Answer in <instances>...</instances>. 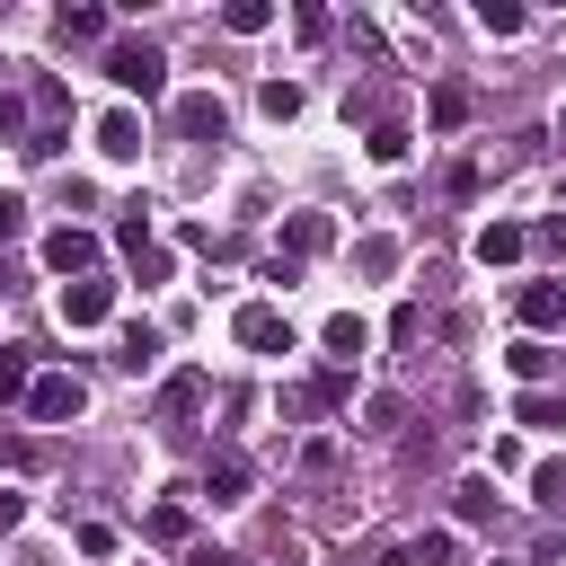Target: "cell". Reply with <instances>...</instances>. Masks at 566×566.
<instances>
[{
  "label": "cell",
  "instance_id": "6da1fadb",
  "mask_svg": "<svg viewBox=\"0 0 566 566\" xmlns=\"http://www.w3.org/2000/svg\"><path fill=\"white\" fill-rule=\"evenodd\" d=\"M106 80L133 88V97H159V88H168V62H159V44L124 35V44H106Z\"/></svg>",
  "mask_w": 566,
  "mask_h": 566
},
{
  "label": "cell",
  "instance_id": "7a4b0ae2",
  "mask_svg": "<svg viewBox=\"0 0 566 566\" xmlns=\"http://www.w3.org/2000/svg\"><path fill=\"white\" fill-rule=\"evenodd\" d=\"M230 336H239L248 354H292V318H283L274 301H248V310L230 318Z\"/></svg>",
  "mask_w": 566,
  "mask_h": 566
},
{
  "label": "cell",
  "instance_id": "3957f363",
  "mask_svg": "<svg viewBox=\"0 0 566 566\" xmlns=\"http://www.w3.org/2000/svg\"><path fill=\"white\" fill-rule=\"evenodd\" d=\"M80 407H88V389H80L71 371H35V389H27V416H35V424H71Z\"/></svg>",
  "mask_w": 566,
  "mask_h": 566
},
{
  "label": "cell",
  "instance_id": "277c9868",
  "mask_svg": "<svg viewBox=\"0 0 566 566\" xmlns=\"http://www.w3.org/2000/svg\"><path fill=\"white\" fill-rule=\"evenodd\" d=\"M44 265H53V274H80V283H88V265H97V230H80V221L44 230Z\"/></svg>",
  "mask_w": 566,
  "mask_h": 566
},
{
  "label": "cell",
  "instance_id": "5b68a950",
  "mask_svg": "<svg viewBox=\"0 0 566 566\" xmlns=\"http://www.w3.org/2000/svg\"><path fill=\"white\" fill-rule=\"evenodd\" d=\"M345 398H354V371H345V363H327L310 389H283V416H318V407H345Z\"/></svg>",
  "mask_w": 566,
  "mask_h": 566
},
{
  "label": "cell",
  "instance_id": "8992f818",
  "mask_svg": "<svg viewBox=\"0 0 566 566\" xmlns=\"http://www.w3.org/2000/svg\"><path fill=\"white\" fill-rule=\"evenodd\" d=\"M203 398H212V380H203V371H168V380H159V398H150V416H159V424H186Z\"/></svg>",
  "mask_w": 566,
  "mask_h": 566
},
{
  "label": "cell",
  "instance_id": "52a82bcc",
  "mask_svg": "<svg viewBox=\"0 0 566 566\" xmlns=\"http://www.w3.org/2000/svg\"><path fill=\"white\" fill-rule=\"evenodd\" d=\"M513 310H522V327H531V336H557V327H566V283H522V292H513Z\"/></svg>",
  "mask_w": 566,
  "mask_h": 566
},
{
  "label": "cell",
  "instance_id": "ba28073f",
  "mask_svg": "<svg viewBox=\"0 0 566 566\" xmlns=\"http://www.w3.org/2000/svg\"><path fill=\"white\" fill-rule=\"evenodd\" d=\"M97 318H115V283H62V327H97Z\"/></svg>",
  "mask_w": 566,
  "mask_h": 566
},
{
  "label": "cell",
  "instance_id": "9c48e42d",
  "mask_svg": "<svg viewBox=\"0 0 566 566\" xmlns=\"http://www.w3.org/2000/svg\"><path fill=\"white\" fill-rule=\"evenodd\" d=\"M327 248H336V221H327V212H292V221H283V256H292V265H301V256H327Z\"/></svg>",
  "mask_w": 566,
  "mask_h": 566
},
{
  "label": "cell",
  "instance_id": "30bf717a",
  "mask_svg": "<svg viewBox=\"0 0 566 566\" xmlns=\"http://www.w3.org/2000/svg\"><path fill=\"white\" fill-rule=\"evenodd\" d=\"M389 566H460V531H416L389 548Z\"/></svg>",
  "mask_w": 566,
  "mask_h": 566
},
{
  "label": "cell",
  "instance_id": "8fae6325",
  "mask_svg": "<svg viewBox=\"0 0 566 566\" xmlns=\"http://www.w3.org/2000/svg\"><path fill=\"white\" fill-rule=\"evenodd\" d=\"M177 133H186V142H221V133H230L221 97H203V88H195V97H177Z\"/></svg>",
  "mask_w": 566,
  "mask_h": 566
},
{
  "label": "cell",
  "instance_id": "7c38bea8",
  "mask_svg": "<svg viewBox=\"0 0 566 566\" xmlns=\"http://www.w3.org/2000/svg\"><path fill=\"white\" fill-rule=\"evenodd\" d=\"M97 150H106V159H142V115H133V106L97 115Z\"/></svg>",
  "mask_w": 566,
  "mask_h": 566
},
{
  "label": "cell",
  "instance_id": "4fadbf2b",
  "mask_svg": "<svg viewBox=\"0 0 566 566\" xmlns=\"http://www.w3.org/2000/svg\"><path fill=\"white\" fill-rule=\"evenodd\" d=\"M424 115H433V133H460V124H469V115H478V97H469V80H442V88H433V106H424Z\"/></svg>",
  "mask_w": 566,
  "mask_h": 566
},
{
  "label": "cell",
  "instance_id": "5bb4252c",
  "mask_svg": "<svg viewBox=\"0 0 566 566\" xmlns=\"http://www.w3.org/2000/svg\"><path fill=\"white\" fill-rule=\"evenodd\" d=\"M522 248H531V230H522V221H486V230H478V265H513Z\"/></svg>",
  "mask_w": 566,
  "mask_h": 566
},
{
  "label": "cell",
  "instance_id": "9a60e30c",
  "mask_svg": "<svg viewBox=\"0 0 566 566\" xmlns=\"http://www.w3.org/2000/svg\"><path fill=\"white\" fill-rule=\"evenodd\" d=\"M142 531H150L159 548H195V513H186V504H150V513H142Z\"/></svg>",
  "mask_w": 566,
  "mask_h": 566
},
{
  "label": "cell",
  "instance_id": "2e32d148",
  "mask_svg": "<svg viewBox=\"0 0 566 566\" xmlns=\"http://www.w3.org/2000/svg\"><path fill=\"white\" fill-rule=\"evenodd\" d=\"M318 345H327V354H336V363H354V354H363V345H371V327H363V318H354V310H336V318H327V327H318Z\"/></svg>",
  "mask_w": 566,
  "mask_h": 566
},
{
  "label": "cell",
  "instance_id": "e0dca14e",
  "mask_svg": "<svg viewBox=\"0 0 566 566\" xmlns=\"http://www.w3.org/2000/svg\"><path fill=\"white\" fill-rule=\"evenodd\" d=\"M513 416H522V424H539V433H557V424H566V389H522V398H513Z\"/></svg>",
  "mask_w": 566,
  "mask_h": 566
},
{
  "label": "cell",
  "instance_id": "ac0fdd59",
  "mask_svg": "<svg viewBox=\"0 0 566 566\" xmlns=\"http://www.w3.org/2000/svg\"><path fill=\"white\" fill-rule=\"evenodd\" d=\"M203 495H212V504H239V495H248V460H239V451H221V460L203 469Z\"/></svg>",
  "mask_w": 566,
  "mask_h": 566
},
{
  "label": "cell",
  "instance_id": "d6986e66",
  "mask_svg": "<svg viewBox=\"0 0 566 566\" xmlns=\"http://www.w3.org/2000/svg\"><path fill=\"white\" fill-rule=\"evenodd\" d=\"M53 35H62V44H97V35H106V9H88V0H71V9L53 18Z\"/></svg>",
  "mask_w": 566,
  "mask_h": 566
},
{
  "label": "cell",
  "instance_id": "ffe728a7",
  "mask_svg": "<svg viewBox=\"0 0 566 566\" xmlns=\"http://www.w3.org/2000/svg\"><path fill=\"white\" fill-rule=\"evenodd\" d=\"M35 371H27V345H0V407H27Z\"/></svg>",
  "mask_w": 566,
  "mask_h": 566
},
{
  "label": "cell",
  "instance_id": "44dd1931",
  "mask_svg": "<svg viewBox=\"0 0 566 566\" xmlns=\"http://www.w3.org/2000/svg\"><path fill=\"white\" fill-rule=\"evenodd\" d=\"M115 363H124V371H150V363H159V327H150V318H133V327H124V354H115Z\"/></svg>",
  "mask_w": 566,
  "mask_h": 566
},
{
  "label": "cell",
  "instance_id": "7402d4cb",
  "mask_svg": "<svg viewBox=\"0 0 566 566\" xmlns=\"http://www.w3.org/2000/svg\"><path fill=\"white\" fill-rule=\"evenodd\" d=\"M504 363H513V371H522V380H531V389H539V380H548V371H557V354H548V345H539V336H522V345H513V354H504Z\"/></svg>",
  "mask_w": 566,
  "mask_h": 566
},
{
  "label": "cell",
  "instance_id": "603a6c76",
  "mask_svg": "<svg viewBox=\"0 0 566 566\" xmlns=\"http://www.w3.org/2000/svg\"><path fill=\"white\" fill-rule=\"evenodd\" d=\"M451 513H460V522H486V513H495V478H460Z\"/></svg>",
  "mask_w": 566,
  "mask_h": 566
},
{
  "label": "cell",
  "instance_id": "cb8c5ba5",
  "mask_svg": "<svg viewBox=\"0 0 566 566\" xmlns=\"http://www.w3.org/2000/svg\"><path fill=\"white\" fill-rule=\"evenodd\" d=\"M221 27H230V35H265V27H274V9H265V0H230V9H221Z\"/></svg>",
  "mask_w": 566,
  "mask_h": 566
},
{
  "label": "cell",
  "instance_id": "d4e9b609",
  "mask_svg": "<svg viewBox=\"0 0 566 566\" xmlns=\"http://www.w3.org/2000/svg\"><path fill=\"white\" fill-rule=\"evenodd\" d=\"M256 106H265L274 124H292V115H301V80H265V88H256Z\"/></svg>",
  "mask_w": 566,
  "mask_h": 566
},
{
  "label": "cell",
  "instance_id": "484cf974",
  "mask_svg": "<svg viewBox=\"0 0 566 566\" xmlns=\"http://www.w3.org/2000/svg\"><path fill=\"white\" fill-rule=\"evenodd\" d=\"M531 495H539L548 513H566V460H539V469H531Z\"/></svg>",
  "mask_w": 566,
  "mask_h": 566
},
{
  "label": "cell",
  "instance_id": "4316f807",
  "mask_svg": "<svg viewBox=\"0 0 566 566\" xmlns=\"http://www.w3.org/2000/svg\"><path fill=\"white\" fill-rule=\"evenodd\" d=\"M115 239H124V256H142V248H150V203H124V221H115Z\"/></svg>",
  "mask_w": 566,
  "mask_h": 566
},
{
  "label": "cell",
  "instance_id": "83f0119b",
  "mask_svg": "<svg viewBox=\"0 0 566 566\" xmlns=\"http://www.w3.org/2000/svg\"><path fill=\"white\" fill-rule=\"evenodd\" d=\"M478 27H486V35H522V9H513V0H478Z\"/></svg>",
  "mask_w": 566,
  "mask_h": 566
},
{
  "label": "cell",
  "instance_id": "f1b7e54d",
  "mask_svg": "<svg viewBox=\"0 0 566 566\" xmlns=\"http://www.w3.org/2000/svg\"><path fill=\"white\" fill-rule=\"evenodd\" d=\"M371 159L398 168V159H407V124H371Z\"/></svg>",
  "mask_w": 566,
  "mask_h": 566
},
{
  "label": "cell",
  "instance_id": "f546056e",
  "mask_svg": "<svg viewBox=\"0 0 566 566\" xmlns=\"http://www.w3.org/2000/svg\"><path fill=\"white\" fill-rule=\"evenodd\" d=\"M35 106H44V124H62V106H71V88H62L53 71H35Z\"/></svg>",
  "mask_w": 566,
  "mask_h": 566
},
{
  "label": "cell",
  "instance_id": "4dcf8cb0",
  "mask_svg": "<svg viewBox=\"0 0 566 566\" xmlns=\"http://www.w3.org/2000/svg\"><path fill=\"white\" fill-rule=\"evenodd\" d=\"M354 265H363V274H389V265H398V239H363Z\"/></svg>",
  "mask_w": 566,
  "mask_h": 566
},
{
  "label": "cell",
  "instance_id": "1f68e13d",
  "mask_svg": "<svg viewBox=\"0 0 566 566\" xmlns=\"http://www.w3.org/2000/svg\"><path fill=\"white\" fill-rule=\"evenodd\" d=\"M80 557H115V522H80Z\"/></svg>",
  "mask_w": 566,
  "mask_h": 566
},
{
  "label": "cell",
  "instance_id": "d6a6232c",
  "mask_svg": "<svg viewBox=\"0 0 566 566\" xmlns=\"http://www.w3.org/2000/svg\"><path fill=\"white\" fill-rule=\"evenodd\" d=\"M292 35L301 44H327V9H292Z\"/></svg>",
  "mask_w": 566,
  "mask_h": 566
},
{
  "label": "cell",
  "instance_id": "836d02e7",
  "mask_svg": "<svg viewBox=\"0 0 566 566\" xmlns=\"http://www.w3.org/2000/svg\"><path fill=\"white\" fill-rule=\"evenodd\" d=\"M0 239H27V195H0Z\"/></svg>",
  "mask_w": 566,
  "mask_h": 566
},
{
  "label": "cell",
  "instance_id": "e575fe53",
  "mask_svg": "<svg viewBox=\"0 0 566 566\" xmlns=\"http://www.w3.org/2000/svg\"><path fill=\"white\" fill-rule=\"evenodd\" d=\"M0 133H18V150H27V106L18 97H0Z\"/></svg>",
  "mask_w": 566,
  "mask_h": 566
},
{
  "label": "cell",
  "instance_id": "d590c367",
  "mask_svg": "<svg viewBox=\"0 0 566 566\" xmlns=\"http://www.w3.org/2000/svg\"><path fill=\"white\" fill-rule=\"evenodd\" d=\"M186 566H239V557H230V548H212V539H195V548H186Z\"/></svg>",
  "mask_w": 566,
  "mask_h": 566
},
{
  "label": "cell",
  "instance_id": "8d00e7d4",
  "mask_svg": "<svg viewBox=\"0 0 566 566\" xmlns=\"http://www.w3.org/2000/svg\"><path fill=\"white\" fill-rule=\"evenodd\" d=\"M531 239H539V248H548V256H566V221H539V230H531Z\"/></svg>",
  "mask_w": 566,
  "mask_h": 566
},
{
  "label": "cell",
  "instance_id": "74e56055",
  "mask_svg": "<svg viewBox=\"0 0 566 566\" xmlns=\"http://www.w3.org/2000/svg\"><path fill=\"white\" fill-rule=\"evenodd\" d=\"M18 513H27V495H9V486H0V531H9Z\"/></svg>",
  "mask_w": 566,
  "mask_h": 566
},
{
  "label": "cell",
  "instance_id": "f35d334b",
  "mask_svg": "<svg viewBox=\"0 0 566 566\" xmlns=\"http://www.w3.org/2000/svg\"><path fill=\"white\" fill-rule=\"evenodd\" d=\"M557 133H566V106H557Z\"/></svg>",
  "mask_w": 566,
  "mask_h": 566
}]
</instances>
